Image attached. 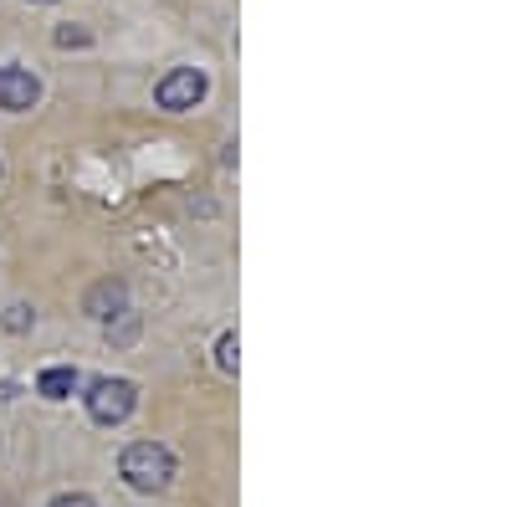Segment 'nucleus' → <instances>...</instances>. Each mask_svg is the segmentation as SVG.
Returning <instances> with one entry per match:
<instances>
[{"label":"nucleus","instance_id":"obj_2","mask_svg":"<svg viewBox=\"0 0 512 507\" xmlns=\"http://www.w3.org/2000/svg\"><path fill=\"white\" fill-rule=\"evenodd\" d=\"M82 400H88V415L98 420V426H123L139 405V390L128 385V379H93Z\"/></svg>","mask_w":512,"mask_h":507},{"label":"nucleus","instance_id":"obj_3","mask_svg":"<svg viewBox=\"0 0 512 507\" xmlns=\"http://www.w3.org/2000/svg\"><path fill=\"white\" fill-rule=\"evenodd\" d=\"M205 93H210V77H205L200 67H175V72H164V77H159L154 103H159L164 113H190Z\"/></svg>","mask_w":512,"mask_h":507},{"label":"nucleus","instance_id":"obj_1","mask_svg":"<svg viewBox=\"0 0 512 507\" xmlns=\"http://www.w3.org/2000/svg\"><path fill=\"white\" fill-rule=\"evenodd\" d=\"M118 477L134 492H164L175 482V451L159 446V441H134L118 461Z\"/></svg>","mask_w":512,"mask_h":507},{"label":"nucleus","instance_id":"obj_7","mask_svg":"<svg viewBox=\"0 0 512 507\" xmlns=\"http://www.w3.org/2000/svg\"><path fill=\"white\" fill-rule=\"evenodd\" d=\"M216 364H221L226 374H236V364H241V344H236V333H221V344H216Z\"/></svg>","mask_w":512,"mask_h":507},{"label":"nucleus","instance_id":"obj_9","mask_svg":"<svg viewBox=\"0 0 512 507\" xmlns=\"http://www.w3.org/2000/svg\"><path fill=\"white\" fill-rule=\"evenodd\" d=\"M6 328H11V333H26V328H31V308H21V303L6 308Z\"/></svg>","mask_w":512,"mask_h":507},{"label":"nucleus","instance_id":"obj_10","mask_svg":"<svg viewBox=\"0 0 512 507\" xmlns=\"http://www.w3.org/2000/svg\"><path fill=\"white\" fill-rule=\"evenodd\" d=\"M52 507H98V502H93V497H82V492H62Z\"/></svg>","mask_w":512,"mask_h":507},{"label":"nucleus","instance_id":"obj_8","mask_svg":"<svg viewBox=\"0 0 512 507\" xmlns=\"http://www.w3.org/2000/svg\"><path fill=\"white\" fill-rule=\"evenodd\" d=\"M88 41H93L88 26H62V31H57V47H88Z\"/></svg>","mask_w":512,"mask_h":507},{"label":"nucleus","instance_id":"obj_11","mask_svg":"<svg viewBox=\"0 0 512 507\" xmlns=\"http://www.w3.org/2000/svg\"><path fill=\"white\" fill-rule=\"evenodd\" d=\"M26 6H57V0H26Z\"/></svg>","mask_w":512,"mask_h":507},{"label":"nucleus","instance_id":"obj_4","mask_svg":"<svg viewBox=\"0 0 512 507\" xmlns=\"http://www.w3.org/2000/svg\"><path fill=\"white\" fill-rule=\"evenodd\" d=\"M41 98V82L26 67H0V108L6 113H26Z\"/></svg>","mask_w":512,"mask_h":507},{"label":"nucleus","instance_id":"obj_5","mask_svg":"<svg viewBox=\"0 0 512 507\" xmlns=\"http://www.w3.org/2000/svg\"><path fill=\"white\" fill-rule=\"evenodd\" d=\"M77 385H82V374H77L72 364H57V369H41V379H36V395H41V400H67Z\"/></svg>","mask_w":512,"mask_h":507},{"label":"nucleus","instance_id":"obj_6","mask_svg":"<svg viewBox=\"0 0 512 507\" xmlns=\"http://www.w3.org/2000/svg\"><path fill=\"white\" fill-rule=\"evenodd\" d=\"M123 303H128L123 282H103V287H93V292H88V313H93V318H103V323H108V318H118V313H123Z\"/></svg>","mask_w":512,"mask_h":507}]
</instances>
